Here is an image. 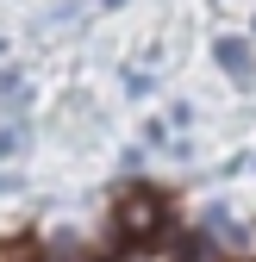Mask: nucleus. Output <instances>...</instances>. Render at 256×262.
Segmentation results:
<instances>
[{
    "label": "nucleus",
    "instance_id": "f03ea898",
    "mask_svg": "<svg viewBox=\"0 0 256 262\" xmlns=\"http://www.w3.org/2000/svg\"><path fill=\"white\" fill-rule=\"evenodd\" d=\"M212 56H219V69H231L238 81L250 75V44H244V38H219V50H212Z\"/></svg>",
    "mask_w": 256,
    "mask_h": 262
},
{
    "label": "nucleus",
    "instance_id": "20e7f679",
    "mask_svg": "<svg viewBox=\"0 0 256 262\" xmlns=\"http://www.w3.org/2000/svg\"><path fill=\"white\" fill-rule=\"evenodd\" d=\"M38 262H88V250H38Z\"/></svg>",
    "mask_w": 256,
    "mask_h": 262
},
{
    "label": "nucleus",
    "instance_id": "39448f33",
    "mask_svg": "<svg viewBox=\"0 0 256 262\" xmlns=\"http://www.w3.org/2000/svg\"><path fill=\"white\" fill-rule=\"evenodd\" d=\"M13 94H19V75H7V69H0V100H13Z\"/></svg>",
    "mask_w": 256,
    "mask_h": 262
},
{
    "label": "nucleus",
    "instance_id": "f257e3e1",
    "mask_svg": "<svg viewBox=\"0 0 256 262\" xmlns=\"http://www.w3.org/2000/svg\"><path fill=\"white\" fill-rule=\"evenodd\" d=\"M113 225H119L125 244H156V237L169 231V200L156 187H125L119 206H113Z\"/></svg>",
    "mask_w": 256,
    "mask_h": 262
},
{
    "label": "nucleus",
    "instance_id": "7ed1b4c3",
    "mask_svg": "<svg viewBox=\"0 0 256 262\" xmlns=\"http://www.w3.org/2000/svg\"><path fill=\"white\" fill-rule=\"evenodd\" d=\"M19 144H25V125H7V131H0V156H13Z\"/></svg>",
    "mask_w": 256,
    "mask_h": 262
}]
</instances>
